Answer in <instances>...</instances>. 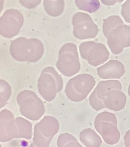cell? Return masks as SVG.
Returning a JSON list of instances; mask_svg holds the SVG:
<instances>
[{
    "label": "cell",
    "mask_w": 130,
    "mask_h": 147,
    "mask_svg": "<svg viewBox=\"0 0 130 147\" xmlns=\"http://www.w3.org/2000/svg\"><path fill=\"white\" fill-rule=\"evenodd\" d=\"M0 147H1V145H0Z\"/></svg>",
    "instance_id": "f546056e"
},
{
    "label": "cell",
    "mask_w": 130,
    "mask_h": 147,
    "mask_svg": "<svg viewBox=\"0 0 130 147\" xmlns=\"http://www.w3.org/2000/svg\"><path fill=\"white\" fill-rule=\"evenodd\" d=\"M63 86L62 78L55 68L49 66L42 70L38 80V91L45 100L49 102L55 99Z\"/></svg>",
    "instance_id": "7a4b0ae2"
},
{
    "label": "cell",
    "mask_w": 130,
    "mask_h": 147,
    "mask_svg": "<svg viewBox=\"0 0 130 147\" xmlns=\"http://www.w3.org/2000/svg\"><path fill=\"white\" fill-rule=\"evenodd\" d=\"M75 4L79 10L92 13L100 7L99 0H75Z\"/></svg>",
    "instance_id": "ffe728a7"
},
{
    "label": "cell",
    "mask_w": 130,
    "mask_h": 147,
    "mask_svg": "<svg viewBox=\"0 0 130 147\" xmlns=\"http://www.w3.org/2000/svg\"><path fill=\"white\" fill-rule=\"evenodd\" d=\"M11 87L3 80H0V104L5 106L11 95Z\"/></svg>",
    "instance_id": "7402d4cb"
},
{
    "label": "cell",
    "mask_w": 130,
    "mask_h": 147,
    "mask_svg": "<svg viewBox=\"0 0 130 147\" xmlns=\"http://www.w3.org/2000/svg\"><path fill=\"white\" fill-rule=\"evenodd\" d=\"M98 76L104 80L119 79L125 73V68L122 63L117 60H110L97 69Z\"/></svg>",
    "instance_id": "5bb4252c"
},
{
    "label": "cell",
    "mask_w": 130,
    "mask_h": 147,
    "mask_svg": "<svg viewBox=\"0 0 130 147\" xmlns=\"http://www.w3.org/2000/svg\"><path fill=\"white\" fill-rule=\"evenodd\" d=\"M59 121L51 116H45L34 128L33 146L48 147L59 130Z\"/></svg>",
    "instance_id": "52a82bcc"
},
{
    "label": "cell",
    "mask_w": 130,
    "mask_h": 147,
    "mask_svg": "<svg viewBox=\"0 0 130 147\" xmlns=\"http://www.w3.org/2000/svg\"><path fill=\"white\" fill-rule=\"evenodd\" d=\"M10 53L11 57L18 61L36 62L42 57L44 47L37 38L19 37L11 42Z\"/></svg>",
    "instance_id": "6da1fadb"
},
{
    "label": "cell",
    "mask_w": 130,
    "mask_h": 147,
    "mask_svg": "<svg viewBox=\"0 0 130 147\" xmlns=\"http://www.w3.org/2000/svg\"><path fill=\"white\" fill-rule=\"evenodd\" d=\"M17 100L20 113L28 119L38 120L44 115V104L34 92L28 90L20 92L17 96Z\"/></svg>",
    "instance_id": "277c9868"
},
{
    "label": "cell",
    "mask_w": 130,
    "mask_h": 147,
    "mask_svg": "<svg viewBox=\"0 0 130 147\" xmlns=\"http://www.w3.org/2000/svg\"><path fill=\"white\" fill-rule=\"evenodd\" d=\"M24 23V16L19 11L7 9L0 17V35L11 38L19 34Z\"/></svg>",
    "instance_id": "30bf717a"
},
{
    "label": "cell",
    "mask_w": 130,
    "mask_h": 147,
    "mask_svg": "<svg viewBox=\"0 0 130 147\" xmlns=\"http://www.w3.org/2000/svg\"><path fill=\"white\" fill-rule=\"evenodd\" d=\"M107 39L111 52L114 55L121 54L124 48L130 46V26H118L111 31Z\"/></svg>",
    "instance_id": "8fae6325"
},
{
    "label": "cell",
    "mask_w": 130,
    "mask_h": 147,
    "mask_svg": "<svg viewBox=\"0 0 130 147\" xmlns=\"http://www.w3.org/2000/svg\"><path fill=\"white\" fill-rule=\"evenodd\" d=\"M121 14L126 22L130 24V0H127L122 4Z\"/></svg>",
    "instance_id": "603a6c76"
},
{
    "label": "cell",
    "mask_w": 130,
    "mask_h": 147,
    "mask_svg": "<svg viewBox=\"0 0 130 147\" xmlns=\"http://www.w3.org/2000/svg\"><path fill=\"white\" fill-rule=\"evenodd\" d=\"M15 123L18 128L17 138H24L30 139L32 137V124L30 121L21 117L15 119Z\"/></svg>",
    "instance_id": "ac0fdd59"
},
{
    "label": "cell",
    "mask_w": 130,
    "mask_h": 147,
    "mask_svg": "<svg viewBox=\"0 0 130 147\" xmlns=\"http://www.w3.org/2000/svg\"><path fill=\"white\" fill-rule=\"evenodd\" d=\"M124 140L125 146L126 147H130V129L125 134Z\"/></svg>",
    "instance_id": "484cf974"
},
{
    "label": "cell",
    "mask_w": 130,
    "mask_h": 147,
    "mask_svg": "<svg viewBox=\"0 0 130 147\" xmlns=\"http://www.w3.org/2000/svg\"><path fill=\"white\" fill-rule=\"evenodd\" d=\"M123 24V22L119 16L113 15L107 18L103 24V32L104 37L107 38L112 30Z\"/></svg>",
    "instance_id": "d6986e66"
},
{
    "label": "cell",
    "mask_w": 130,
    "mask_h": 147,
    "mask_svg": "<svg viewBox=\"0 0 130 147\" xmlns=\"http://www.w3.org/2000/svg\"><path fill=\"white\" fill-rule=\"evenodd\" d=\"M93 76L87 74L76 76L68 82L66 86V95L70 100L80 102L85 100L96 85Z\"/></svg>",
    "instance_id": "5b68a950"
},
{
    "label": "cell",
    "mask_w": 130,
    "mask_h": 147,
    "mask_svg": "<svg viewBox=\"0 0 130 147\" xmlns=\"http://www.w3.org/2000/svg\"><path fill=\"white\" fill-rule=\"evenodd\" d=\"M43 5L45 11L52 17L60 16L65 9L64 0H43Z\"/></svg>",
    "instance_id": "e0dca14e"
},
{
    "label": "cell",
    "mask_w": 130,
    "mask_h": 147,
    "mask_svg": "<svg viewBox=\"0 0 130 147\" xmlns=\"http://www.w3.org/2000/svg\"><path fill=\"white\" fill-rule=\"evenodd\" d=\"M79 139L81 143L87 147H100L102 143L101 138L91 128L82 131L79 134Z\"/></svg>",
    "instance_id": "2e32d148"
},
{
    "label": "cell",
    "mask_w": 130,
    "mask_h": 147,
    "mask_svg": "<svg viewBox=\"0 0 130 147\" xmlns=\"http://www.w3.org/2000/svg\"><path fill=\"white\" fill-rule=\"evenodd\" d=\"M96 130L109 145H114L120 139V133L117 127V121L116 115L108 111L99 113L94 123Z\"/></svg>",
    "instance_id": "8992f818"
},
{
    "label": "cell",
    "mask_w": 130,
    "mask_h": 147,
    "mask_svg": "<svg viewBox=\"0 0 130 147\" xmlns=\"http://www.w3.org/2000/svg\"><path fill=\"white\" fill-rule=\"evenodd\" d=\"M113 90H122V85L118 80H104L100 82L89 97L90 103L94 109L99 111L106 108L102 100L103 96L105 93Z\"/></svg>",
    "instance_id": "7c38bea8"
},
{
    "label": "cell",
    "mask_w": 130,
    "mask_h": 147,
    "mask_svg": "<svg viewBox=\"0 0 130 147\" xmlns=\"http://www.w3.org/2000/svg\"><path fill=\"white\" fill-rule=\"evenodd\" d=\"M57 145L59 147H82L73 135L67 133L59 135L57 140Z\"/></svg>",
    "instance_id": "44dd1931"
},
{
    "label": "cell",
    "mask_w": 130,
    "mask_h": 147,
    "mask_svg": "<svg viewBox=\"0 0 130 147\" xmlns=\"http://www.w3.org/2000/svg\"><path fill=\"white\" fill-rule=\"evenodd\" d=\"M42 0H19V3L22 7L27 9H34L37 7Z\"/></svg>",
    "instance_id": "cb8c5ba5"
},
{
    "label": "cell",
    "mask_w": 130,
    "mask_h": 147,
    "mask_svg": "<svg viewBox=\"0 0 130 147\" xmlns=\"http://www.w3.org/2000/svg\"><path fill=\"white\" fill-rule=\"evenodd\" d=\"M4 106H3L2 105H1V104H0V109H1V108H2V107H4Z\"/></svg>",
    "instance_id": "f1b7e54d"
},
{
    "label": "cell",
    "mask_w": 130,
    "mask_h": 147,
    "mask_svg": "<svg viewBox=\"0 0 130 147\" xmlns=\"http://www.w3.org/2000/svg\"><path fill=\"white\" fill-rule=\"evenodd\" d=\"M56 67L59 72L66 77H72L79 71L81 65L76 45L67 43L61 47Z\"/></svg>",
    "instance_id": "3957f363"
},
{
    "label": "cell",
    "mask_w": 130,
    "mask_h": 147,
    "mask_svg": "<svg viewBox=\"0 0 130 147\" xmlns=\"http://www.w3.org/2000/svg\"><path fill=\"white\" fill-rule=\"evenodd\" d=\"M128 94L129 96L130 97V84H129V87H128Z\"/></svg>",
    "instance_id": "83f0119b"
},
{
    "label": "cell",
    "mask_w": 130,
    "mask_h": 147,
    "mask_svg": "<svg viewBox=\"0 0 130 147\" xmlns=\"http://www.w3.org/2000/svg\"><path fill=\"white\" fill-rule=\"evenodd\" d=\"M102 100L106 108L118 111L124 108L127 97L121 90H113L105 93Z\"/></svg>",
    "instance_id": "9a60e30c"
},
{
    "label": "cell",
    "mask_w": 130,
    "mask_h": 147,
    "mask_svg": "<svg viewBox=\"0 0 130 147\" xmlns=\"http://www.w3.org/2000/svg\"><path fill=\"white\" fill-rule=\"evenodd\" d=\"M18 128L14 116L8 110L0 112V142L5 143L17 138Z\"/></svg>",
    "instance_id": "4fadbf2b"
},
{
    "label": "cell",
    "mask_w": 130,
    "mask_h": 147,
    "mask_svg": "<svg viewBox=\"0 0 130 147\" xmlns=\"http://www.w3.org/2000/svg\"><path fill=\"white\" fill-rule=\"evenodd\" d=\"M5 0H0V14L1 13L3 8L4 2Z\"/></svg>",
    "instance_id": "4316f807"
},
{
    "label": "cell",
    "mask_w": 130,
    "mask_h": 147,
    "mask_svg": "<svg viewBox=\"0 0 130 147\" xmlns=\"http://www.w3.org/2000/svg\"><path fill=\"white\" fill-rule=\"evenodd\" d=\"M79 50L81 58L95 67L106 62L110 55L109 51L104 44L92 41L81 43Z\"/></svg>",
    "instance_id": "ba28073f"
},
{
    "label": "cell",
    "mask_w": 130,
    "mask_h": 147,
    "mask_svg": "<svg viewBox=\"0 0 130 147\" xmlns=\"http://www.w3.org/2000/svg\"><path fill=\"white\" fill-rule=\"evenodd\" d=\"M124 0H100L102 3L108 6H113L117 3H121Z\"/></svg>",
    "instance_id": "d4e9b609"
},
{
    "label": "cell",
    "mask_w": 130,
    "mask_h": 147,
    "mask_svg": "<svg viewBox=\"0 0 130 147\" xmlns=\"http://www.w3.org/2000/svg\"><path fill=\"white\" fill-rule=\"evenodd\" d=\"M72 24L73 34L77 39L93 38L98 34V26L88 14L82 12L76 13L73 17Z\"/></svg>",
    "instance_id": "9c48e42d"
}]
</instances>
